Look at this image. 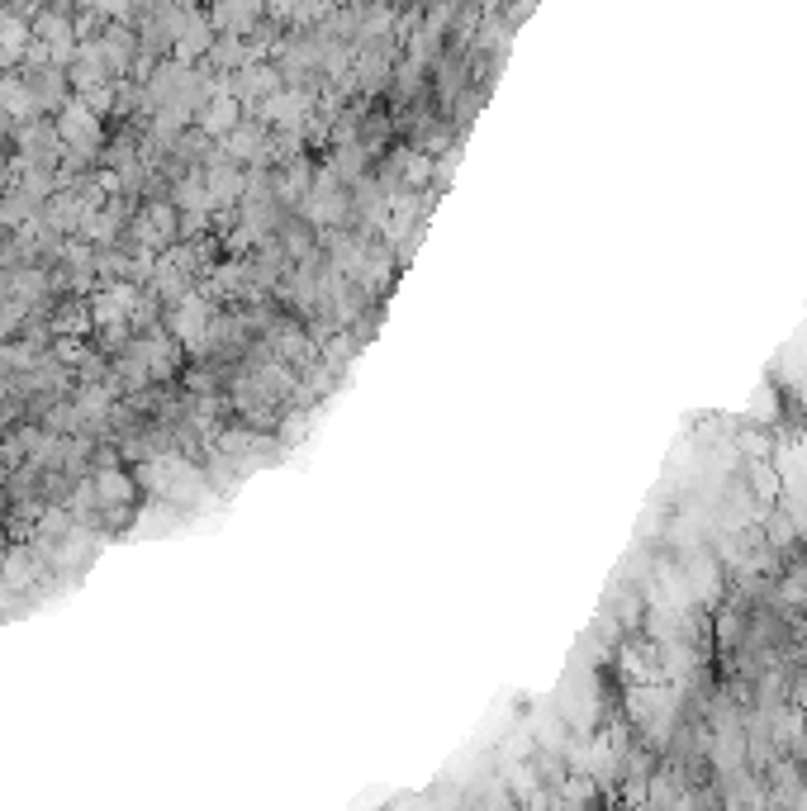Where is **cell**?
<instances>
[{"instance_id": "obj_1", "label": "cell", "mask_w": 807, "mask_h": 811, "mask_svg": "<svg viewBox=\"0 0 807 811\" xmlns=\"http://www.w3.org/2000/svg\"><path fill=\"white\" fill-rule=\"evenodd\" d=\"M53 129H57L62 148H67L72 157H91L95 148H100V119H95L82 100H67V105H62L57 119H53Z\"/></svg>"}, {"instance_id": "obj_2", "label": "cell", "mask_w": 807, "mask_h": 811, "mask_svg": "<svg viewBox=\"0 0 807 811\" xmlns=\"http://www.w3.org/2000/svg\"><path fill=\"white\" fill-rule=\"evenodd\" d=\"M210 305H204L200 295H181V305L171 309V332H177V342L185 346H210Z\"/></svg>"}, {"instance_id": "obj_3", "label": "cell", "mask_w": 807, "mask_h": 811, "mask_svg": "<svg viewBox=\"0 0 807 811\" xmlns=\"http://www.w3.org/2000/svg\"><path fill=\"white\" fill-rule=\"evenodd\" d=\"M177 224H181V218H177V204L157 200V204H148V210L138 214L134 228H138V243L152 252V247H167L171 237H177Z\"/></svg>"}, {"instance_id": "obj_4", "label": "cell", "mask_w": 807, "mask_h": 811, "mask_svg": "<svg viewBox=\"0 0 807 811\" xmlns=\"http://www.w3.org/2000/svg\"><path fill=\"white\" fill-rule=\"evenodd\" d=\"M67 67H72V86L76 90H95V86L109 82V62H105V53H100V43H95V39L76 43V53H72Z\"/></svg>"}, {"instance_id": "obj_5", "label": "cell", "mask_w": 807, "mask_h": 811, "mask_svg": "<svg viewBox=\"0 0 807 811\" xmlns=\"http://www.w3.org/2000/svg\"><path fill=\"white\" fill-rule=\"evenodd\" d=\"M280 90V72L276 67H266V62H247L243 72L233 76V100L243 105V100H272V95Z\"/></svg>"}, {"instance_id": "obj_6", "label": "cell", "mask_w": 807, "mask_h": 811, "mask_svg": "<svg viewBox=\"0 0 807 811\" xmlns=\"http://www.w3.org/2000/svg\"><path fill=\"white\" fill-rule=\"evenodd\" d=\"M204 190H210V204H214V210H224V204L243 200L247 177L229 162V157H219V162H210V171H204Z\"/></svg>"}, {"instance_id": "obj_7", "label": "cell", "mask_w": 807, "mask_h": 811, "mask_svg": "<svg viewBox=\"0 0 807 811\" xmlns=\"http://www.w3.org/2000/svg\"><path fill=\"white\" fill-rule=\"evenodd\" d=\"M237 105L233 100V90H219V95H210V100L200 105V115H195V124H200V134H210V138H229L233 129H237Z\"/></svg>"}, {"instance_id": "obj_8", "label": "cell", "mask_w": 807, "mask_h": 811, "mask_svg": "<svg viewBox=\"0 0 807 811\" xmlns=\"http://www.w3.org/2000/svg\"><path fill=\"white\" fill-rule=\"evenodd\" d=\"M342 210H347V200H342V190H338V177L328 171V177L314 181V190L305 195V214L314 218V224H338Z\"/></svg>"}, {"instance_id": "obj_9", "label": "cell", "mask_w": 807, "mask_h": 811, "mask_svg": "<svg viewBox=\"0 0 807 811\" xmlns=\"http://www.w3.org/2000/svg\"><path fill=\"white\" fill-rule=\"evenodd\" d=\"M34 47V24H24L20 14H0V67L20 62Z\"/></svg>"}, {"instance_id": "obj_10", "label": "cell", "mask_w": 807, "mask_h": 811, "mask_svg": "<svg viewBox=\"0 0 807 811\" xmlns=\"http://www.w3.org/2000/svg\"><path fill=\"white\" fill-rule=\"evenodd\" d=\"M0 115H14L20 124H34L39 100H34V90H29V82H20V76H0Z\"/></svg>"}, {"instance_id": "obj_11", "label": "cell", "mask_w": 807, "mask_h": 811, "mask_svg": "<svg viewBox=\"0 0 807 811\" xmlns=\"http://www.w3.org/2000/svg\"><path fill=\"white\" fill-rule=\"evenodd\" d=\"M262 115L280 124V129H295V124H305V115H309V95L305 90H276L272 100L262 105Z\"/></svg>"}, {"instance_id": "obj_12", "label": "cell", "mask_w": 807, "mask_h": 811, "mask_svg": "<svg viewBox=\"0 0 807 811\" xmlns=\"http://www.w3.org/2000/svg\"><path fill=\"white\" fill-rule=\"evenodd\" d=\"M266 152H272V148H266V138L257 129H243V124H237V129L224 138V157H229V162H262Z\"/></svg>"}, {"instance_id": "obj_13", "label": "cell", "mask_w": 807, "mask_h": 811, "mask_svg": "<svg viewBox=\"0 0 807 811\" xmlns=\"http://www.w3.org/2000/svg\"><path fill=\"white\" fill-rule=\"evenodd\" d=\"M210 43H214V39H210V20H200V14H190V20H185V29L177 34V62H181V67H185V62H195V57H200Z\"/></svg>"}, {"instance_id": "obj_14", "label": "cell", "mask_w": 807, "mask_h": 811, "mask_svg": "<svg viewBox=\"0 0 807 811\" xmlns=\"http://www.w3.org/2000/svg\"><path fill=\"white\" fill-rule=\"evenodd\" d=\"M252 20H257V10L252 6H214L210 29H229V39H237L243 29H252Z\"/></svg>"}, {"instance_id": "obj_15", "label": "cell", "mask_w": 807, "mask_h": 811, "mask_svg": "<svg viewBox=\"0 0 807 811\" xmlns=\"http://www.w3.org/2000/svg\"><path fill=\"white\" fill-rule=\"evenodd\" d=\"M100 53H105V62H109V72H129V62H134V39L124 34V29H115V34L100 39Z\"/></svg>"}, {"instance_id": "obj_16", "label": "cell", "mask_w": 807, "mask_h": 811, "mask_svg": "<svg viewBox=\"0 0 807 811\" xmlns=\"http://www.w3.org/2000/svg\"><path fill=\"white\" fill-rule=\"evenodd\" d=\"M129 494H134L129 474H119V470H100V474H95V499H100V503H124Z\"/></svg>"}, {"instance_id": "obj_17", "label": "cell", "mask_w": 807, "mask_h": 811, "mask_svg": "<svg viewBox=\"0 0 807 811\" xmlns=\"http://www.w3.org/2000/svg\"><path fill=\"white\" fill-rule=\"evenodd\" d=\"M177 210H190V218H204L214 210L210 204V190H204L200 181H181L177 185Z\"/></svg>"}, {"instance_id": "obj_18", "label": "cell", "mask_w": 807, "mask_h": 811, "mask_svg": "<svg viewBox=\"0 0 807 811\" xmlns=\"http://www.w3.org/2000/svg\"><path fill=\"white\" fill-rule=\"evenodd\" d=\"M6 579H10V584H29V579H34V561H29L24 551H14V555H10V569H6Z\"/></svg>"}, {"instance_id": "obj_19", "label": "cell", "mask_w": 807, "mask_h": 811, "mask_svg": "<svg viewBox=\"0 0 807 811\" xmlns=\"http://www.w3.org/2000/svg\"><path fill=\"white\" fill-rule=\"evenodd\" d=\"M105 408H109V399H105L100 390H86L82 404H76V413H82V418H105Z\"/></svg>"}, {"instance_id": "obj_20", "label": "cell", "mask_w": 807, "mask_h": 811, "mask_svg": "<svg viewBox=\"0 0 807 811\" xmlns=\"http://www.w3.org/2000/svg\"><path fill=\"white\" fill-rule=\"evenodd\" d=\"M6 177H10V167H6V157H0V185H6Z\"/></svg>"}]
</instances>
